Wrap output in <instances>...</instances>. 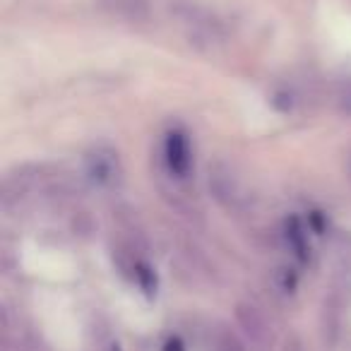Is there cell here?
<instances>
[{"label": "cell", "instance_id": "cell-1", "mask_svg": "<svg viewBox=\"0 0 351 351\" xmlns=\"http://www.w3.org/2000/svg\"><path fill=\"white\" fill-rule=\"evenodd\" d=\"M171 10L178 17V22L186 27L191 44L195 39V44L205 41L207 46H215L224 39V27H221L219 17L207 10V8L197 5V3H176Z\"/></svg>", "mask_w": 351, "mask_h": 351}, {"label": "cell", "instance_id": "cell-2", "mask_svg": "<svg viewBox=\"0 0 351 351\" xmlns=\"http://www.w3.org/2000/svg\"><path fill=\"white\" fill-rule=\"evenodd\" d=\"M236 325H239V332L243 337V341L248 346H253L255 351H269L274 341V332L272 325H269L267 315L260 311L255 303H239L236 306Z\"/></svg>", "mask_w": 351, "mask_h": 351}, {"label": "cell", "instance_id": "cell-3", "mask_svg": "<svg viewBox=\"0 0 351 351\" xmlns=\"http://www.w3.org/2000/svg\"><path fill=\"white\" fill-rule=\"evenodd\" d=\"M207 186L210 193L217 202H219L224 210H241L245 202V193H243V183L236 176V171L231 169L224 161H217L210 166L207 171Z\"/></svg>", "mask_w": 351, "mask_h": 351}, {"label": "cell", "instance_id": "cell-4", "mask_svg": "<svg viewBox=\"0 0 351 351\" xmlns=\"http://www.w3.org/2000/svg\"><path fill=\"white\" fill-rule=\"evenodd\" d=\"M84 169H87L89 181L101 188H113L121 181V164H118V156L108 149L89 152L87 159H84Z\"/></svg>", "mask_w": 351, "mask_h": 351}, {"label": "cell", "instance_id": "cell-5", "mask_svg": "<svg viewBox=\"0 0 351 351\" xmlns=\"http://www.w3.org/2000/svg\"><path fill=\"white\" fill-rule=\"evenodd\" d=\"M164 161L169 166V171L176 178H188L193 166V152L191 142L186 140L183 132H169L164 142Z\"/></svg>", "mask_w": 351, "mask_h": 351}, {"label": "cell", "instance_id": "cell-6", "mask_svg": "<svg viewBox=\"0 0 351 351\" xmlns=\"http://www.w3.org/2000/svg\"><path fill=\"white\" fill-rule=\"evenodd\" d=\"M97 8L111 20H121L128 25H142L149 20V0H97Z\"/></svg>", "mask_w": 351, "mask_h": 351}, {"label": "cell", "instance_id": "cell-7", "mask_svg": "<svg viewBox=\"0 0 351 351\" xmlns=\"http://www.w3.org/2000/svg\"><path fill=\"white\" fill-rule=\"evenodd\" d=\"M284 239H287L289 248L293 250V255H296L298 263H308V258H311L308 234H306V229H303V224L296 219V217H293V219H289L287 224H284Z\"/></svg>", "mask_w": 351, "mask_h": 351}, {"label": "cell", "instance_id": "cell-8", "mask_svg": "<svg viewBox=\"0 0 351 351\" xmlns=\"http://www.w3.org/2000/svg\"><path fill=\"white\" fill-rule=\"evenodd\" d=\"M335 101H337V108H339L344 116H351V82L341 84L335 94Z\"/></svg>", "mask_w": 351, "mask_h": 351}, {"label": "cell", "instance_id": "cell-9", "mask_svg": "<svg viewBox=\"0 0 351 351\" xmlns=\"http://www.w3.org/2000/svg\"><path fill=\"white\" fill-rule=\"evenodd\" d=\"M282 351H303L301 339H296V337H291V339H287V341H284V346H282Z\"/></svg>", "mask_w": 351, "mask_h": 351}, {"label": "cell", "instance_id": "cell-10", "mask_svg": "<svg viewBox=\"0 0 351 351\" xmlns=\"http://www.w3.org/2000/svg\"><path fill=\"white\" fill-rule=\"evenodd\" d=\"M349 178H351V156H349Z\"/></svg>", "mask_w": 351, "mask_h": 351}]
</instances>
